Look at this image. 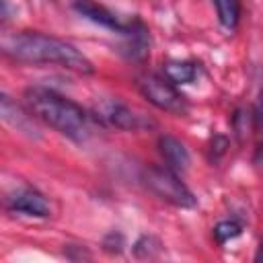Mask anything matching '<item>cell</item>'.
<instances>
[{
	"label": "cell",
	"instance_id": "6",
	"mask_svg": "<svg viewBox=\"0 0 263 263\" xmlns=\"http://www.w3.org/2000/svg\"><path fill=\"white\" fill-rule=\"evenodd\" d=\"M8 208L14 212H21L25 216H47L49 214V201L45 199V195H41L37 189L31 187H23L16 189L10 197H8Z\"/></svg>",
	"mask_w": 263,
	"mask_h": 263
},
{
	"label": "cell",
	"instance_id": "10",
	"mask_svg": "<svg viewBox=\"0 0 263 263\" xmlns=\"http://www.w3.org/2000/svg\"><path fill=\"white\" fill-rule=\"evenodd\" d=\"M220 23L226 29H234L240 18V0H214Z\"/></svg>",
	"mask_w": 263,
	"mask_h": 263
},
{
	"label": "cell",
	"instance_id": "3",
	"mask_svg": "<svg viewBox=\"0 0 263 263\" xmlns=\"http://www.w3.org/2000/svg\"><path fill=\"white\" fill-rule=\"evenodd\" d=\"M146 185L148 189L158 195L160 199L177 205V208H193L195 197L189 191V187L177 177V173L168 166H152L146 171Z\"/></svg>",
	"mask_w": 263,
	"mask_h": 263
},
{
	"label": "cell",
	"instance_id": "5",
	"mask_svg": "<svg viewBox=\"0 0 263 263\" xmlns=\"http://www.w3.org/2000/svg\"><path fill=\"white\" fill-rule=\"evenodd\" d=\"M97 117L103 119L105 123L117 127V129H146V127H152L154 121H150L146 115L129 109L127 105L119 103V101H105L99 105L97 109Z\"/></svg>",
	"mask_w": 263,
	"mask_h": 263
},
{
	"label": "cell",
	"instance_id": "1",
	"mask_svg": "<svg viewBox=\"0 0 263 263\" xmlns=\"http://www.w3.org/2000/svg\"><path fill=\"white\" fill-rule=\"evenodd\" d=\"M2 51L4 55L23 64H53L76 74H92L95 70L92 62L72 43L39 31H18L4 35Z\"/></svg>",
	"mask_w": 263,
	"mask_h": 263
},
{
	"label": "cell",
	"instance_id": "11",
	"mask_svg": "<svg viewBox=\"0 0 263 263\" xmlns=\"http://www.w3.org/2000/svg\"><path fill=\"white\" fill-rule=\"evenodd\" d=\"M164 70L166 78H171L175 84H185L195 78V66L191 62H168Z\"/></svg>",
	"mask_w": 263,
	"mask_h": 263
},
{
	"label": "cell",
	"instance_id": "9",
	"mask_svg": "<svg viewBox=\"0 0 263 263\" xmlns=\"http://www.w3.org/2000/svg\"><path fill=\"white\" fill-rule=\"evenodd\" d=\"M2 119L6 123H10L14 129L31 132V119H29V115H25V111L8 95H2Z\"/></svg>",
	"mask_w": 263,
	"mask_h": 263
},
{
	"label": "cell",
	"instance_id": "8",
	"mask_svg": "<svg viewBox=\"0 0 263 263\" xmlns=\"http://www.w3.org/2000/svg\"><path fill=\"white\" fill-rule=\"evenodd\" d=\"M158 150L166 162L168 168H173L175 173L179 171H185L189 166V152L187 148L183 146L181 140L173 138V136H160L158 140Z\"/></svg>",
	"mask_w": 263,
	"mask_h": 263
},
{
	"label": "cell",
	"instance_id": "7",
	"mask_svg": "<svg viewBox=\"0 0 263 263\" xmlns=\"http://www.w3.org/2000/svg\"><path fill=\"white\" fill-rule=\"evenodd\" d=\"M74 8L78 14H82L84 18L92 21L95 25H101L105 29H111V31H117V33H125L129 25H123L107 6L95 2V0H76L74 2Z\"/></svg>",
	"mask_w": 263,
	"mask_h": 263
},
{
	"label": "cell",
	"instance_id": "2",
	"mask_svg": "<svg viewBox=\"0 0 263 263\" xmlns=\"http://www.w3.org/2000/svg\"><path fill=\"white\" fill-rule=\"evenodd\" d=\"M25 103L29 107V113L35 119L53 127L62 136H66L74 142H84L90 136L88 115L74 101H70L49 88L33 86V88H27Z\"/></svg>",
	"mask_w": 263,
	"mask_h": 263
},
{
	"label": "cell",
	"instance_id": "4",
	"mask_svg": "<svg viewBox=\"0 0 263 263\" xmlns=\"http://www.w3.org/2000/svg\"><path fill=\"white\" fill-rule=\"evenodd\" d=\"M138 86L142 95L160 111H166L173 115H185L189 109L187 99L177 90L171 78H162L158 74H146L138 80Z\"/></svg>",
	"mask_w": 263,
	"mask_h": 263
},
{
	"label": "cell",
	"instance_id": "12",
	"mask_svg": "<svg viewBox=\"0 0 263 263\" xmlns=\"http://www.w3.org/2000/svg\"><path fill=\"white\" fill-rule=\"evenodd\" d=\"M240 234V224H236L234 220H224V222H218L216 228H214V236L218 242H228L232 238H236Z\"/></svg>",
	"mask_w": 263,
	"mask_h": 263
},
{
	"label": "cell",
	"instance_id": "13",
	"mask_svg": "<svg viewBox=\"0 0 263 263\" xmlns=\"http://www.w3.org/2000/svg\"><path fill=\"white\" fill-rule=\"evenodd\" d=\"M255 261H257V263H263V236H261V242H259V249H257Z\"/></svg>",
	"mask_w": 263,
	"mask_h": 263
}]
</instances>
